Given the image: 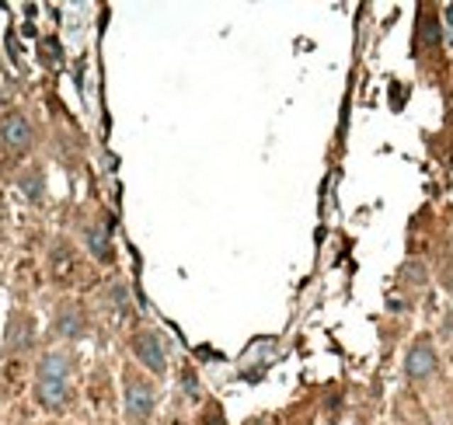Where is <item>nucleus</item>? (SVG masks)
Listing matches in <instances>:
<instances>
[{
    "label": "nucleus",
    "mask_w": 453,
    "mask_h": 425,
    "mask_svg": "<svg viewBox=\"0 0 453 425\" xmlns=\"http://www.w3.org/2000/svg\"><path fill=\"white\" fill-rule=\"evenodd\" d=\"M35 401L45 412H63L70 401V356L67 352H45L35 373Z\"/></svg>",
    "instance_id": "f257e3e1"
},
{
    "label": "nucleus",
    "mask_w": 453,
    "mask_h": 425,
    "mask_svg": "<svg viewBox=\"0 0 453 425\" xmlns=\"http://www.w3.org/2000/svg\"><path fill=\"white\" fill-rule=\"evenodd\" d=\"M125 419L133 425H147L150 422V415H154V404H157V397H154V387L143 380V377H136V373H125Z\"/></svg>",
    "instance_id": "f03ea898"
},
{
    "label": "nucleus",
    "mask_w": 453,
    "mask_h": 425,
    "mask_svg": "<svg viewBox=\"0 0 453 425\" xmlns=\"http://www.w3.org/2000/svg\"><path fill=\"white\" fill-rule=\"evenodd\" d=\"M133 356L150 370V373H164L167 370V352H164V341L157 332H136L133 335Z\"/></svg>",
    "instance_id": "7ed1b4c3"
},
{
    "label": "nucleus",
    "mask_w": 453,
    "mask_h": 425,
    "mask_svg": "<svg viewBox=\"0 0 453 425\" xmlns=\"http://www.w3.org/2000/svg\"><path fill=\"white\" fill-rule=\"evenodd\" d=\"M436 366H440V359H436V348H432V341L429 339H418L408 348V359H405V373L412 377V380H429L432 373H436Z\"/></svg>",
    "instance_id": "20e7f679"
},
{
    "label": "nucleus",
    "mask_w": 453,
    "mask_h": 425,
    "mask_svg": "<svg viewBox=\"0 0 453 425\" xmlns=\"http://www.w3.org/2000/svg\"><path fill=\"white\" fill-rule=\"evenodd\" d=\"M0 143L7 150H25L32 143V123L21 112H4L0 115Z\"/></svg>",
    "instance_id": "39448f33"
},
{
    "label": "nucleus",
    "mask_w": 453,
    "mask_h": 425,
    "mask_svg": "<svg viewBox=\"0 0 453 425\" xmlns=\"http://www.w3.org/2000/svg\"><path fill=\"white\" fill-rule=\"evenodd\" d=\"M52 328H56L60 339L74 341L87 332V317H84V310L77 303H60V307H56V317H52Z\"/></svg>",
    "instance_id": "423d86ee"
},
{
    "label": "nucleus",
    "mask_w": 453,
    "mask_h": 425,
    "mask_svg": "<svg viewBox=\"0 0 453 425\" xmlns=\"http://www.w3.org/2000/svg\"><path fill=\"white\" fill-rule=\"evenodd\" d=\"M28 345H32V321H28L25 314H14L11 324H7V348L25 352Z\"/></svg>",
    "instance_id": "0eeeda50"
},
{
    "label": "nucleus",
    "mask_w": 453,
    "mask_h": 425,
    "mask_svg": "<svg viewBox=\"0 0 453 425\" xmlns=\"http://www.w3.org/2000/svg\"><path fill=\"white\" fill-rule=\"evenodd\" d=\"M84 244H87V251L98 258V261H108V258H112V241H108V230H105L101 223L84 230Z\"/></svg>",
    "instance_id": "6e6552de"
},
{
    "label": "nucleus",
    "mask_w": 453,
    "mask_h": 425,
    "mask_svg": "<svg viewBox=\"0 0 453 425\" xmlns=\"http://www.w3.org/2000/svg\"><path fill=\"white\" fill-rule=\"evenodd\" d=\"M52 261H56V276H60V279L74 272V255H70L63 244H56V251H52Z\"/></svg>",
    "instance_id": "1a4fd4ad"
},
{
    "label": "nucleus",
    "mask_w": 453,
    "mask_h": 425,
    "mask_svg": "<svg viewBox=\"0 0 453 425\" xmlns=\"http://www.w3.org/2000/svg\"><path fill=\"white\" fill-rule=\"evenodd\" d=\"M21 188H25V196L35 203V199H42V174L39 171H28L25 178H21Z\"/></svg>",
    "instance_id": "9d476101"
},
{
    "label": "nucleus",
    "mask_w": 453,
    "mask_h": 425,
    "mask_svg": "<svg viewBox=\"0 0 453 425\" xmlns=\"http://www.w3.org/2000/svg\"><path fill=\"white\" fill-rule=\"evenodd\" d=\"M108 300H112L119 310H125V307H129V286H125V283H112V290H108Z\"/></svg>",
    "instance_id": "9b49d317"
},
{
    "label": "nucleus",
    "mask_w": 453,
    "mask_h": 425,
    "mask_svg": "<svg viewBox=\"0 0 453 425\" xmlns=\"http://www.w3.org/2000/svg\"><path fill=\"white\" fill-rule=\"evenodd\" d=\"M401 279H405V283H425V268H422V261H408V265L401 268Z\"/></svg>",
    "instance_id": "f8f14e48"
},
{
    "label": "nucleus",
    "mask_w": 453,
    "mask_h": 425,
    "mask_svg": "<svg viewBox=\"0 0 453 425\" xmlns=\"http://www.w3.org/2000/svg\"><path fill=\"white\" fill-rule=\"evenodd\" d=\"M422 42H429V45L440 42V21H436V18H429V21L422 25Z\"/></svg>",
    "instance_id": "ddd939ff"
},
{
    "label": "nucleus",
    "mask_w": 453,
    "mask_h": 425,
    "mask_svg": "<svg viewBox=\"0 0 453 425\" xmlns=\"http://www.w3.org/2000/svg\"><path fill=\"white\" fill-rule=\"evenodd\" d=\"M443 21H447V39H450V45H453V4L443 7Z\"/></svg>",
    "instance_id": "4468645a"
}]
</instances>
